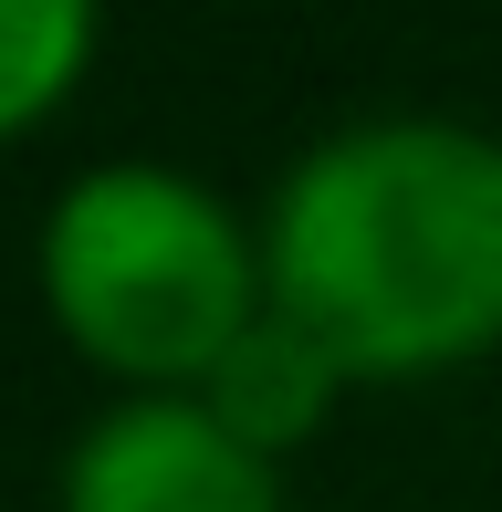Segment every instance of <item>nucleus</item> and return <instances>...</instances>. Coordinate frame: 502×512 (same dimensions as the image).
Listing matches in <instances>:
<instances>
[{"instance_id": "obj_2", "label": "nucleus", "mask_w": 502, "mask_h": 512, "mask_svg": "<svg viewBox=\"0 0 502 512\" xmlns=\"http://www.w3.org/2000/svg\"><path fill=\"white\" fill-rule=\"evenodd\" d=\"M42 293L84 356L126 377H210L251 335V241L199 178L116 157L42 220Z\"/></svg>"}, {"instance_id": "obj_3", "label": "nucleus", "mask_w": 502, "mask_h": 512, "mask_svg": "<svg viewBox=\"0 0 502 512\" xmlns=\"http://www.w3.org/2000/svg\"><path fill=\"white\" fill-rule=\"evenodd\" d=\"M63 512H283V492L272 460L210 418V398H136L74 439Z\"/></svg>"}, {"instance_id": "obj_5", "label": "nucleus", "mask_w": 502, "mask_h": 512, "mask_svg": "<svg viewBox=\"0 0 502 512\" xmlns=\"http://www.w3.org/2000/svg\"><path fill=\"white\" fill-rule=\"evenodd\" d=\"M95 53V11L84 0H0V126L42 115Z\"/></svg>"}, {"instance_id": "obj_4", "label": "nucleus", "mask_w": 502, "mask_h": 512, "mask_svg": "<svg viewBox=\"0 0 502 512\" xmlns=\"http://www.w3.org/2000/svg\"><path fill=\"white\" fill-rule=\"evenodd\" d=\"M335 377H346V366H335L304 324H283V314L262 304V314H251V335L210 366V418H220L231 439H251V450H283V439H304L314 418H325Z\"/></svg>"}, {"instance_id": "obj_1", "label": "nucleus", "mask_w": 502, "mask_h": 512, "mask_svg": "<svg viewBox=\"0 0 502 512\" xmlns=\"http://www.w3.org/2000/svg\"><path fill=\"white\" fill-rule=\"evenodd\" d=\"M262 293L346 377H419L502 335V136L398 115L293 157Z\"/></svg>"}]
</instances>
